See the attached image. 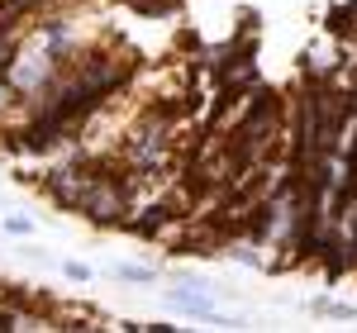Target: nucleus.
Segmentation results:
<instances>
[{
  "label": "nucleus",
  "instance_id": "obj_1",
  "mask_svg": "<svg viewBox=\"0 0 357 333\" xmlns=\"http://www.w3.org/2000/svg\"><path fill=\"white\" fill-rule=\"evenodd\" d=\"M167 157H172V119L153 110L134 134L124 139V166L138 171V176H153V171L167 166Z\"/></svg>",
  "mask_w": 357,
  "mask_h": 333
},
{
  "label": "nucleus",
  "instance_id": "obj_2",
  "mask_svg": "<svg viewBox=\"0 0 357 333\" xmlns=\"http://www.w3.org/2000/svg\"><path fill=\"white\" fill-rule=\"evenodd\" d=\"M200 286H205V281H191V291H181V286H176V291H167V305H176L181 314H195V319H215L220 309H215V300H205V295H200Z\"/></svg>",
  "mask_w": 357,
  "mask_h": 333
},
{
  "label": "nucleus",
  "instance_id": "obj_3",
  "mask_svg": "<svg viewBox=\"0 0 357 333\" xmlns=\"http://www.w3.org/2000/svg\"><path fill=\"white\" fill-rule=\"evenodd\" d=\"M114 277H119V281H153V267H129V262H119Z\"/></svg>",
  "mask_w": 357,
  "mask_h": 333
},
{
  "label": "nucleus",
  "instance_id": "obj_4",
  "mask_svg": "<svg viewBox=\"0 0 357 333\" xmlns=\"http://www.w3.org/2000/svg\"><path fill=\"white\" fill-rule=\"evenodd\" d=\"M15 100H20V91H15V86H10V77H0V114L10 110V105H15Z\"/></svg>",
  "mask_w": 357,
  "mask_h": 333
},
{
  "label": "nucleus",
  "instance_id": "obj_5",
  "mask_svg": "<svg viewBox=\"0 0 357 333\" xmlns=\"http://www.w3.org/2000/svg\"><path fill=\"white\" fill-rule=\"evenodd\" d=\"M62 272H67V281H91V267L86 262H67Z\"/></svg>",
  "mask_w": 357,
  "mask_h": 333
},
{
  "label": "nucleus",
  "instance_id": "obj_6",
  "mask_svg": "<svg viewBox=\"0 0 357 333\" xmlns=\"http://www.w3.org/2000/svg\"><path fill=\"white\" fill-rule=\"evenodd\" d=\"M5 229H10V233H29L33 224H29V219H5Z\"/></svg>",
  "mask_w": 357,
  "mask_h": 333
}]
</instances>
